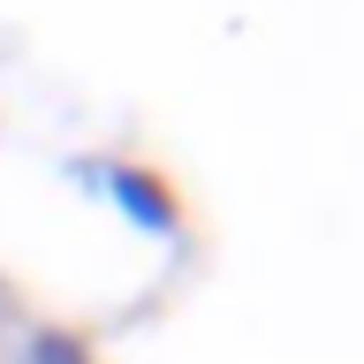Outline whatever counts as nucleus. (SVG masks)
Masks as SVG:
<instances>
[{"label": "nucleus", "mask_w": 364, "mask_h": 364, "mask_svg": "<svg viewBox=\"0 0 364 364\" xmlns=\"http://www.w3.org/2000/svg\"><path fill=\"white\" fill-rule=\"evenodd\" d=\"M68 182H76V190H84V198H107V175H114V159H99V152H76L61 167Z\"/></svg>", "instance_id": "obj_3"}, {"label": "nucleus", "mask_w": 364, "mask_h": 364, "mask_svg": "<svg viewBox=\"0 0 364 364\" xmlns=\"http://www.w3.org/2000/svg\"><path fill=\"white\" fill-rule=\"evenodd\" d=\"M107 198L122 205V220H129L136 235L182 243V198H175V190H167V182L152 175V167H129V159H114V175H107Z\"/></svg>", "instance_id": "obj_1"}, {"label": "nucleus", "mask_w": 364, "mask_h": 364, "mask_svg": "<svg viewBox=\"0 0 364 364\" xmlns=\"http://www.w3.org/2000/svg\"><path fill=\"white\" fill-rule=\"evenodd\" d=\"M23 364H91V349L76 326H31L23 334Z\"/></svg>", "instance_id": "obj_2"}]
</instances>
